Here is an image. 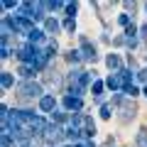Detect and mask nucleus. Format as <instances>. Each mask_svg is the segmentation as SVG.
<instances>
[{"label":"nucleus","instance_id":"cd10ccee","mask_svg":"<svg viewBox=\"0 0 147 147\" xmlns=\"http://www.w3.org/2000/svg\"><path fill=\"white\" fill-rule=\"evenodd\" d=\"M145 10H147V5H145Z\"/></svg>","mask_w":147,"mask_h":147},{"label":"nucleus","instance_id":"20e7f679","mask_svg":"<svg viewBox=\"0 0 147 147\" xmlns=\"http://www.w3.org/2000/svg\"><path fill=\"white\" fill-rule=\"evenodd\" d=\"M64 137H66V130H64L61 125H57V123H52V125H47V132H44V140L47 142H61Z\"/></svg>","mask_w":147,"mask_h":147},{"label":"nucleus","instance_id":"5701e85b","mask_svg":"<svg viewBox=\"0 0 147 147\" xmlns=\"http://www.w3.org/2000/svg\"><path fill=\"white\" fill-rule=\"evenodd\" d=\"M125 93H127V96H132V98H135V96L140 93V91H137L135 86H125Z\"/></svg>","mask_w":147,"mask_h":147},{"label":"nucleus","instance_id":"0eeeda50","mask_svg":"<svg viewBox=\"0 0 147 147\" xmlns=\"http://www.w3.org/2000/svg\"><path fill=\"white\" fill-rule=\"evenodd\" d=\"M118 108H120V120H132V118H135V113H137L135 103H120Z\"/></svg>","mask_w":147,"mask_h":147},{"label":"nucleus","instance_id":"7ed1b4c3","mask_svg":"<svg viewBox=\"0 0 147 147\" xmlns=\"http://www.w3.org/2000/svg\"><path fill=\"white\" fill-rule=\"evenodd\" d=\"M17 93H20V100L25 103L27 98H44V93H42V86L39 84H34V81H25V84H17Z\"/></svg>","mask_w":147,"mask_h":147},{"label":"nucleus","instance_id":"dca6fc26","mask_svg":"<svg viewBox=\"0 0 147 147\" xmlns=\"http://www.w3.org/2000/svg\"><path fill=\"white\" fill-rule=\"evenodd\" d=\"M76 10H79V5H76V3H66V15L71 17V20H74V15H76Z\"/></svg>","mask_w":147,"mask_h":147},{"label":"nucleus","instance_id":"9d476101","mask_svg":"<svg viewBox=\"0 0 147 147\" xmlns=\"http://www.w3.org/2000/svg\"><path fill=\"white\" fill-rule=\"evenodd\" d=\"M59 30H61L59 20H54V17H47V20H44V32H47V34H59Z\"/></svg>","mask_w":147,"mask_h":147},{"label":"nucleus","instance_id":"6ab92c4d","mask_svg":"<svg viewBox=\"0 0 147 147\" xmlns=\"http://www.w3.org/2000/svg\"><path fill=\"white\" fill-rule=\"evenodd\" d=\"M110 113H113V108H110V105H100V118H105V120H108Z\"/></svg>","mask_w":147,"mask_h":147},{"label":"nucleus","instance_id":"423d86ee","mask_svg":"<svg viewBox=\"0 0 147 147\" xmlns=\"http://www.w3.org/2000/svg\"><path fill=\"white\" fill-rule=\"evenodd\" d=\"M105 86H108L110 91H120V88H125V81H123V76L115 71V74H110L108 79H105Z\"/></svg>","mask_w":147,"mask_h":147},{"label":"nucleus","instance_id":"f257e3e1","mask_svg":"<svg viewBox=\"0 0 147 147\" xmlns=\"http://www.w3.org/2000/svg\"><path fill=\"white\" fill-rule=\"evenodd\" d=\"M91 81H96V74L84 71V69H74V71L69 74V93L76 96V98H81V93L86 91V86H88Z\"/></svg>","mask_w":147,"mask_h":147},{"label":"nucleus","instance_id":"a211bd4d","mask_svg":"<svg viewBox=\"0 0 147 147\" xmlns=\"http://www.w3.org/2000/svg\"><path fill=\"white\" fill-rule=\"evenodd\" d=\"M0 147H12V135L3 132V142H0Z\"/></svg>","mask_w":147,"mask_h":147},{"label":"nucleus","instance_id":"4be33fe9","mask_svg":"<svg viewBox=\"0 0 147 147\" xmlns=\"http://www.w3.org/2000/svg\"><path fill=\"white\" fill-rule=\"evenodd\" d=\"M0 57H3V59L10 57V44H3V49H0Z\"/></svg>","mask_w":147,"mask_h":147},{"label":"nucleus","instance_id":"393cba45","mask_svg":"<svg viewBox=\"0 0 147 147\" xmlns=\"http://www.w3.org/2000/svg\"><path fill=\"white\" fill-rule=\"evenodd\" d=\"M120 103H123V96L115 93V96H113V105H120Z\"/></svg>","mask_w":147,"mask_h":147},{"label":"nucleus","instance_id":"39448f33","mask_svg":"<svg viewBox=\"0 0 147 147\" xmlns=\"http://www.w3.org/2000/svg\"><path fill=\"white\" fill-rule=\"evenodd\" d=\"M81 59H86V61H96L98 59V54H96V44H91L86 37H81Z\"/></svg>","mask_w":147,"mask_h":147},{"label":"nucleus","instance_id":"b1692460","mask_svg":"<svg viewBox=\"0 0 147 147\" xmlns=\"http://www.w3.org/2000/svg\"><path fill=\"white\" fill-rule=\"evenodd\" d=\"M137 79H140V81H145V84H147V69H142V71H137Z\"/></svg>","mask_w":147,"mask_h":147},{"label":"nucleus","instance_id":"2eb2a0df","mask_svg":"<svg viewBox=\"0 0 147 147\" xmlns=\"http://www.w3.org/2000/svg\"><path fill=\"white\" fill-rule=\"evenodd\" d=\"M66 59H69L71 64H79V61H81V52H79V49H71V52L66 54Z\"/></svg>","mask_w":147,"mask_h":147},{"label":"nucleus","instance_id":"bb28decb","mask_svg":"<svg viewBox=\"0 0 147 147\" xmlns=\"http://www.w3.org/2000/svg\"><path fill=\"white\" fill-rule=\"evenodd\" d=\"M140 37H145V39H147V25H142V27H140Z\"/></svg>","mask_w":147,"mask_h":147},{"label":"nucleus","instance_id":"f03ea898","mask_svg":"<svg viewBox=\"0 0 147 147\" xmlns=\"http://www.w3.org/2000/svg\"><path fill=\"white\" fill-rule=\"evenodd\" d=\"M3 22H5L15 34H27V37H30L32 32H34V25H32L30 20H25V17H20V15H5Z\"/></svg>","mask_w":147,"mask_h":147},{"label":"nucleus","instance_id":"ddd939ff","mask_svg":"<svg viewBox=\"0 0 147 147\" xmlns=\"http://www.w3.org/2000/svg\"><path fill=\"white\" fill-rule=\"evenodd\" d=\"M17 74H20L22 79H32V76L37 74V69L32 66V64H22V66H20V71H17Z\"/></svg>","mask_w":147,"mask_h":147},{"label":"nucleus","instance_id":"f3484780","mask_svg":"<svg viewBox=\"0 0 147 147\" xmlns=\"http://www.w3.org/2000/svg\"><path fill=\"white\" fill-rule=\"evenodd\" d=\"M64 30H66V32H74V30H76V20L66 17V20H64Z\"/></svg>","mask_w":147,"mask_h":147},{"label":"nucleus","instance_id":"412c9836","mask_svg":"<svg viewBox=\"0 0 147 147\" xmlns=\"http://www.w3.org/2000/svg\"><path fill=\"white\" fill-rule=\"evenodd\" d=\"M103 86H105L103 81H93V93H96V96H100V91H103Z\"/></svg>","mask_w":147,"mask_h":147},{"label":"nucleus","instance_id":"f8f14e48","mask_svg":"<svg viewBox=\"0 0 147 147\" xmlns=\"http://www.w3.org/2000/svg\"><path fill=\"white\" fill-rule=\"evenodd\" d=\"M12 84H15V79H12L10 71H3V76H0V86H3V91L12 88Z\"/></svg>","mask_w":147,"mask_h":147},{"label":"nucleus","instance_id":"1a4fd4ad","mask_svg":"<svg viewBox=\"0 0 147 147\" xmlns=\"http://www.w3.org/2000/svg\"><path fill=\"white\" fill-rule=\"evenodd\" d=\"M81 98H76V96H66V98H64V108L66 110H76V113H79L81 110Z\"/></svg>","mask_w":147,"mask_h":147},{"label":"nucleus","instance_id":"aec40b11","mask_svg":"<svg viewBox=\"0 0 147 147\" xmlns=\"http://www.w3.org/2000/svg\"><path fill=\"white\" fill-rule=\"evenodd\" d=\"M118 22H120V25L125 27V30H127V27L132 25V22H130V15H120V17H118Z\"/></svg>","mask_w":147,"mask_h":147},{"label":"nucleus","instance_id":"6e6552de","mask_svg":"<svg viewBox=\"0 0 147 147\" xmlns=\"http://www.w3.org/2000/svg\"><path fill=\"white\" fill-rule=\"evenodd\" d=\"M39 110H42V113H54V110H57V100H54V96H44V98H39Z\"/></svg>","mask_w":147,"mask_h":147},{"label":"nucleus","instance_id":"9b49d317","mask_svg":"<svg viewBox=\"0 0 147 147\" xmlns=\"http://www.w3.org/2000/svg\"><path fill=\"white\" fill-rule=\"evenodd\" d=\"M105 64H108V69H115V71L123 69V61H120L118 54H108V57H105Z\"/></svg>","mask_w":147,"mask_h":147},{"label":"nucleus","instance_id":"4468645a","mask_svg":"<svg viewBox=\"0 0 147 147\" xmlns=\"http://www.w3.org/2000/svg\"><path fill=\"white\" fill-rule=\"evenodd\" d=\"M71 115H66V113H61V110H54L52 113V123H57V125H61V123H66Z\"/></svg>","mask_w":147,"mask_h":147},{"label":"nucleus","instance_id":"a878e982","mask_svg":"<svg viewBox=\"0 0 147 147\" xmlns=\"http://www.w3.org/2000/svg\"><path fill=\"white\" fill-rule=\"evenodd\" d=\"M76 147H96V145H93V142H91V140H84V142H79V145H76Z\"/></svg>","mask_w":147,"mask_h":147}]
</instances>
